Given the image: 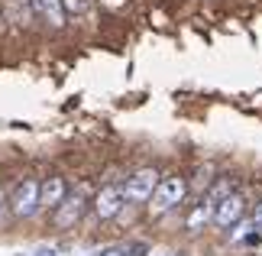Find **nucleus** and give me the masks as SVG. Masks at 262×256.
I'll return each instance as SVG.
<instances>
[{"label": "nucleus", "mask_w": 262, "mask_h": 256, "mask_svg": "<svg viewBox=\"0 0 262 256\" xmlns=\"http://www.w3.org/2000/svg\"><path fill=\"white\" fill-rule=\"evenodd\" d=\"M185 194H188V182L181 179V175H165L162 182H159V188L152 194V214H165V211H175L181 201H185Z\"/></svg>", "instance_id": "nucleus-1"}, {"label": "nucleus", "mask_w": 262, "mask_h": 256, "mask_svg": "<svg viewBox=\"0 0 262 256\" xmlns=\"http://www.w3.org/2000/svg\"><path fill=\"white\" fill-rule=\"evenodd\" d=\"M39 198H42V182L23 179V182L13 188V194H10V211H13L16 218H33V214L42 208V204H39Z\"/></svg>", "instance_id": "nucleus-2"}, {"label": "nucleus", "mask_w": 262, "mask_h": 256, "mask_svg": "<svg viewBox=\"0 0 262 256\" xmlns=\"http://www.w3.org/2000/svg\"><path fill=\"white\" fill-rule=\"evenodd\" d=\"M159 172L156 169H136L133 175H129L123 182V194H126V201H133V204H146V201H152V194L159 188Z\"/></svg>", "instance_id": "nucleus-3"}, {"label": "nucleus", "mask_w": 262, "mask_h": 256, "mask_svg": "<svg viewBox=\"0 0 262 256\" xmlns=\"http://www.w3.org/2000/svg\"><path fill=\"white\" fill-rule=\"evenodd\" d=\"M84 208H88V191H84V188L68 191V198H65V201L52 211V224H55L58 230L75 227V224L84 218Z\"/></svg>", "instance_id": "nucleus-4"}, {"label": "nucleus", "mask_w": 262, "mask_h": 256, "mask_svg": "<svg viewBox=\"0 0 262 256\" xmlns=\"http://www.w3.org/2000/svg\"><path fill=\"white\" fill-rule=\"evenodd\" d=\"M243 214H246V201H243V194L233 191V194H227L224 201H217V208H214V224L220 230H230V227H236L239 221H243Z\"/></svg>", "instance_id": "nucleus-5"}, {"label": "nucleus", "mask_w": 262, "mask_h": 256, "mask_svg": "<svg viewBox=\"0 0 262 256\" xmlns=\"http://www.w3.org/2000/svg\"><path fill=\"white\" fill-rule=\"evenodd\" d=\"M123 201H126L123 185H104V188L97 191V198H94V214H97L100 221H110V218H117V214H120Z\"/></svg>", "instance_id": "nucleus-6"}, {"label": "nucleus", "mask_w": 262, "mask_h": 256, "mask_svg": "<svg viewBox=\"0 0 262 256\" xmlns=\"http://www.w3.org/2000/svg\"><path fill=\"white\" fill-rule=\"evenodd\" d=\"M65 198H68V185H65V179H62V175H49V179L42 182V198H39V204L55 211Z\"/></svg>", "instance_id": "nucleus-7"}, {"label": "nucleus", "mask_w": 262, "mask_h": 256, "mask_svg": "<svg viewBox=\"0 0 262 256\" xmlns=\"http://www.w3.org/2000/svg\"><path fill=\"white\" fill-rule=\"evenodd\" d=\"M29 7H33L49 26H62V23H65V7H62V0H29Z\"/></svg>", "instance_id": "nucleus-8"}, {"label": "nucleus", "mask_w": 262, "mask_h": 256, "mask_svg": "<svg viewBox=\"0 0 262 256\" xmlns=\"http://www.w3.org/2000/svg\"><path fill=\"white\" fill-rule=\"evenodd\" d=\"M214 208H217V201L214 198H201L198 204H194V211L188 214V230L191 233H198L204 224H210L214 221Z\"/></svg>", "instance_id": "nucleus-9"}, {"label": "nucleus", "mask_w": 262, "mask_h": 256, "mask_svg": "<svg viewBox=\"0 0 262 256\" xmlns=\"http://www.w3.org/2000/svg\"><path fill=\"white\" fill-rule=\"evenodd\" d=\"M233 191H236V182L230 179V175H220V182H217L214 188H210V194H207V198H214V201H224L227 194H233Z\"/></svg>", "instance_id": "nucleus-10"}, {"label": "nucleus", "mask_w": 262, "mask_h": 256, "mask_svg": "<svg viewBox=\"0 0 262 256\" xmlns=\"http://www.w3.org/2000/svg\"><path fill=\"white\" fill-rule=\"evenodd\" d=\"M88 4H91V0H62L65 13H72V16H78V13H84V10H88Z\"/></svg>", "instance_id": "nucleus-11"}, {"label": "nucleus", "mask_w": 262, "mask_h": 256, "mask_svg": "<svg viewBox=\"0 0 262 256\" xmlns=\"http://www.w3.org/2000/svg\"><path fill=\"white\" fill-rule=\"evenodd\" d=\"M149 253V243H129L126 247V256H146Z\"/></svg>", "instance_id": "nucleus-12"}, {"label": "nucleus", "mask_w": 262, "mask_h": 256, "mask_svg": "<svg viewBox=\"0 0 262 256\" xmlns=\"http://www.w3.org/2000/svg\"><path fill=\"white\" fill-rule=\"evenodd\" d=\"M253 227H259V230H262V201L256 204V211H253Z\"/></svg>", "instance_id": "nucleus-13"}, {"label": "nucleus", "mask_w": 262, "mask_h": 256, "mask_svg": "<svg viewBox=\"0 0 262 256\" xmlns=\"http://www.w3.org/2000/svg\"><path fill=\"white\" fill-rule=\"evenodd\" d=\"M97 256H126V250H100Z\"/></svg>", "instance_id": "nucleus-14"}, {"label": "nucleus", "mask_w": 262, "mask_h": 256, "mask_svg": "<svg viewBox=\"0 0 262 256\" xmlns=\"http://www.w3.org/2000/svg\"><path fill=\"white\" fill-rule=\"evenodd\" d=\"M100 4H104V7H120L123 0H100Z\"/></svg>", "instance_id": "nucleus-15"}, {"label": "nucleus", "mask_w": 262, "mask_h": 256, "mask_svg": "<svg viewBox=\"0 0 262 256\" xmlns=\"http://www.w3.org/2000/svg\"><path fill=\"white\" fill-rule=\"evenodd\" d=\"M36 256H55L52 250H36Z\"/></svg>", "instance_id": "nucleus-16"}, {"label": "nucleus", "mask_w": 262, "mask_h": 256, "mask_svg": "<svg viewBox=\"0 0 262 256\" xmlns=\"http://www.w3.org/2000/svg\"><path fill=\"white\" fill-rule=\"evenodd\" d=\"M0 10H4V0H0Z\"/></svg>", "instance_id": "nucleus-17"}]
</instances>
